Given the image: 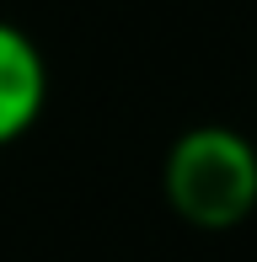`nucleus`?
<instances>
[{
    "label": "nucleus",
    "mask_w": 257,
    "mask_h": 262,
    "mask_svg": "<svg viewBox=\"0 0 257 262\" xmlns=\"http://www.w3.org/2000/svg\"><path fill=\"white\" fill-rule=\"evenodd\" d=\"M161 198L193 230H236L257 209V145L230 123H193L166 145Z\"/></svg>",
    "instance_id": "f257e3e1"
},
{
    "label": "nucleus",
    "mask_w": 257,
    "mask_h": 262,
    "mask_svg": "<svg viewBox=\"0 0 257 262\" xmlns=\"http://www.w3.org/2000/svg\"><path fill=\"white\" fill-rule=\"evenodd\" d=\"M49 107V59L27 27L0 16V150L32 134Z\"/></svg>",
    "instance_id": "f03ea898"
}]
</instances>
